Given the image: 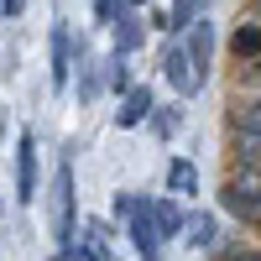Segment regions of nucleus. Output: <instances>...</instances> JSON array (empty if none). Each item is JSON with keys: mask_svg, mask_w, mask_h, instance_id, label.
Segmentation results:
<instances>
[{"mask_svg": "<svg viewBox=\"0 0 261 261\" xmlns=\"http://www.w3.org/2000/svg\"><path fill=\"white\" fill-rule=\"evenodd\" d=\"M73 220H79V183H73V162H63L53 172V241H58V251H68L79 241Z\"/></svg>", "mask_w": 261, "mask_h": 261, "instance_id": "nucleus-1", "label": "nucleus"}, {"mask_svg": "<svg viewBox=\"0 0 261 261\" xmlns=\"http://www.w3.org/2000/svg\"><path fill=\"white\" fill-rule=\"evenodd\" d=\"M220 204H225V214L256 225V220H261V172H256V167H241V172L220 188Z\"/></svg>", "mask_w": 261, "mask_h": 261, "instance_id": "nucleus-2", "label": "nucleus"}, {"mask_svg": "<svg viewBox=\"0 0 261 261\" xmlns=\"http://www.w3.org/2000/svg\"><path fill=\"white\" fill-rule=\"evenodd\" d=\"M130 241H136V256L141 261H162V230L157 220H151V199H136V209H130Z\"/></svg>", "mask_w": 261, "mask_h": 261, "instance_id": "nucleus-3", "label": "nucleus"}, {"mask_svg": "<svg viewBox=\"0 0 261 261\" xmlns=\"http://www.w3.org/2000/svg\"><path fill=\"white\" fill-rule=\"evenodd\" d=\"M183 53H188V63H193V79H209V63H214V21L209 16H199L193 27L183 32Z\"/></svg>", "mask_w": 261, "mask_h": 261, "instance_id": "nucleus-4", "label": "nucleus"}, {"mask_svg": "<svg viewBox=\"0 0 261 261\" xmlns=\"http://www.w3.org/2000/svg\"><path fill=\"white\" fill-rule=\"evenodd\" d=\"M47 47H53V89L63 94V89H68V73H73V32H68V16H53Z\"/></svg>", "mask_w": 261, "mask_h": 261, "instance_id": "nucleus-5", "label": "nucleus"}, {"mask_svg": "<svg viewBox=\"0 0 261 261\" xmlns=\"http://www.w3.org/2000/svg\"><path fill=\"white\" fill-rule=\"evenodd\" d=\"M16 199L21 204L37 199V136H32V125L16 136Z\"/></svg>", "mask_w": 261, "mask_h": 261, "instance_id": "nucleus-6", "label": "nucleus"}, {"mask_svg": "<svg viewBox=\"0 0 261 261\" xmlns=\"http://www.w3.org/2000/svg\"><path fill=\"white\" fill-rule=\"evenodd\" d=\"M157 110V99H151V89L146 84H130V89L120 94V110H115V125L120 130H136V125H146V115Z\"/></svg>", "mask_w": 261, "mask_h": 261, "instance_id": "nucleus-7", "label": "nucleus"}, {"mask_svg": "<svg viewBox=\"0 0 261 261\" xmlns=\"http://www.w3.org/2000/svg\"><path fill=\"white\" fill-rule=\"evenodd\" d=\"M162 79H167L178 94H199V89H204V84L193 79V63H188V53H183V42H172V47L162 53Z\"/></svg>", "mask_w": 261, "mask_h": 261, "instance_id": "nucleus-8", "label": "nucleus"}, {"mask_svg": "<svg viewBox=\"0 0 261 261\" xmlns=\"http://www.w3.org/2000/svg\"><path fill=\"white\" fill-rule=\"evenodd\" d=\"M167 188L178 193V199H199V162H193V157H172V167H167Z\"/></svg>", "mask_w": 261, "mask_h": 261, "instance_id": "nucleus-9", "label": "nucleus"}, {"mask_svg": "<svg viewBox=\"0 0 261 261\" xmlns=\"http://www.w3.org/2000/svg\"><path fill=\"white\" fill-rule=\"evenodd\" d=\"M110 27H115V53H125V58H130V53H136L141 42H146V27H141V21L130 16V11H120Z\"/></svg>", "mask_w": 261, "mask_h": 261, "instance_id": "nucleus-10", "label": "nucleus"}, {"mask_svg": "<svg viewBox=\"0 0 261 261\" xmlns=\"http://www.w3.org/2000/svg\"><path fill=\"white\" fill-rule=\"evenodd\" d=\"M183 230H188V246H193V251H209L214 241H220L214 214H193V220H183Z\"/></svg>", "mask_w": 261, "mask_h": 261, "instance_id": "nucleus-11", "label": "nucleus"}, {"mask_svg": "<svg viewBox=\"0 0 261 261\" xmlns=\"http://www.w3.org/2000/svg\"><path fill=\"white\" fill-rule=\"evenodd\" d=\"M146 120H151V130H157V141H172L183 130V105H157Z\"/></svg>", "mask_w": 261, "mask_h": 261, "instance_id": "nucleus-12", "label": "nucleus"}, {"mask_svg": "<svg viewBox=\"0 0 261 261\" xmlns=\"http://www.w3.org/2000/svg\"><path fill=\"white\" fill-rule=\"evenodd\" d=\"M151 220H157V230H162V241H172V235L183 230V209L172 204V199H151Z\"/></svg>", "mask_w": 261, "mask_h": 261, "instance_id": "nucleus-13", "label": "nucleus"}, {"mask_svg": "<svg viewBox=\"0 0 261 261\" xmlns=\"http://www.w3.org/2000/svg\"><path fill=\"white\" fill-rule=\"evenodd\" d=\"M84 246H89L99 261H115V246H110V225H105V220H89V225H84Z\"/></svg>", "mask_w": 261, "mask_h": 261, "instance_id": "nucleus-14", "label": "nucleus"}, {"mask_svg": "<svg viewBox=\"0 0 261 261\" xmlns=\"http://www.w3.org/2000/svg\"><path fill=\"white\" fill-rule=\"evenodd\" d=\"M230 47H235V58H261V27H235L230 32Z\"/></svg>", "mask_w": 261, "mask_h": 261, "instance_id": "nucleus-15", "label": "nucleus"}, {"mask_svg": "<svg viewBox=\"0 0 261 261\" xmlns=\"http://www.w3.org/2000/svg\"><path fill=\"white\" fill-rule=\"evenodd\" d=\"M204 6H209V0H172V11H167L172 16V32H188L193 21L204 16Z\"/></svg>", "mask_w": 261, "mask_h": 261, "instance_id": "nucleus-16", "label": "nucleus"}, {"mask_svg": "<svg viewBox=\"0 0 261 261\" xmlns=\"http://www.w3.org/2000/svg\"><path fill=\"white\" fill-rule=\"evenodd\" d=\"M105 84H110L115 94L130 89V68H125V53H110V63H105Z\"/></svg>", "mask_w": 261, "mask_h": 261, "instance_id": "nucleus-17", "label": "nucleus"}, {"mask_svg": "<svg viewBox=\"0 0 261 261\" xmlns=\"http://www.w3.org/2000/svg\"><path fill=\"white\" fill-rule=\"evenodd\" d=\"M235 130H251V136H261V99L235 105Z\"/></svg>", "mask_w": 261, "mask_h": 261, "instance_id": "nucleus-18", "label": "nucleus"}, {"mask_svg": "<svg viewBox=\"0 0 261 261\" xmlns=\"http://www.w3.org/2000/svg\"><path fill=\"white\" fill-rule=\"evenodd\" d=\"M99 89H105V79L94 73V63H84V73H79V99H84V105H94Z\"/></svg>", "mask_w": 261, "mask_h": 261, "instance_id": "nucleus-19", "label": "nucleus"}, {"mask_svg": "<svg viewBox=\"0 0 261 261\" xmlns=\"http://www.w3.org/2000/svg\"><path fill=\"white\" fill-rule=\"evenodd\" d=\"M120 11H125V0H94V21H99V27H110Z\"/></svg>", "mask_w": 261, "mask_h": 261, "instance_id": "nucleus-20", "label": "nucleus"}, {"mask_svg": "<svg viewBox=\"0 0 261 261\" xmlns=\"http://www.w3.org/2000/svg\"><path fill=\"white\" fill-rule=\"evenodd\" d=\"M141 193H115V220H130V209H136Z\"/></svg>", "mask_w": 261, "mask_h": 261, "instance_id": "nucleus-21", "label": "nucleus"}, {"mask_svg": "<svg viewBox=\"0 0 261 261\" xmlns=\"http://www.w3.org/2000/svg\"><path fill=\"white\" fill-rule=\"evenodd\" d=\"M21 11H27V0H0V16H6V21H16Z\"/></svg>", "mask_w": 261, "mask_h": 261, "instance_id": "nucleus-22", "label": "nucleus"}, {"mask_svg": "<svg viewBox=\"0 0 261 261\" xmlns=\"http://www.w3.org/2000/svg\"><path fill=\"white\" fill-rule=\"evenodd\" d=\"M146 32H172V16H167V11H151V27H146Z\"/></svg>", "mask_w": 261, "mask_h": 261, "instance_id": "nucleus-23", "label": "nucleus"}, {"mask_svg": "<svg viewBox=\"0 0 261 261\" xmlns=\"http://www.w3.org/2000/svg\"><path fill=\"white\" fill-rule=\"evenodd\" d=\"M230 261H261V256H256V251H246V256H230Z\"/></svg>", "mask_w": 261, "mask_h": 261, "instance_id": "nucleus-24", "label": "nucleus"}, {"mask_svg": "<svg viewBox=\"0 0 261 261\" xmlns=\"http://www.w3.org/2000/svg\"><path fill=\"white\" fill-rule=\"evenodd\" d=\"M0 136H6V110H0Z\"/></svg>", "mask_w": 261, "mask_h": 261, "instance_id": "nucleus-25", "label": "nucleus"}, {"mask_svg": "<svg viewBox=\"0 0 261 261\" xmlns=\"http://www.w3.org/2000/svg\"><path fill=\"white\" fill-rule=\"evenodd\" d=\"M125 6H146V0H125Z\"/></svg>", "mask_w": 261, "mask_h": 261, "instance_id": "nucleus-26", "label": "nucleus"}, {"mask_svg": "<svg viewBox=\"0 0 261 261\" xmlns=\"http://www.w3.org/2000/svg\"><path fill=\"white\" fill-rule=\"evenodd\" d=\"M251 167H256V172H261V157H256V162H251Z\"/></svg>", "mask_w": 261, "mask_h": 261, "instance_id": "nucleus-27", "label": "nucleus"}, {"mask_svg": "<svg viewBox=\"0 0 261 261\" xmlns=\"http://www.w3.org/2000/svg\"><path fill=\"white\" fill-rule=\"evenodd\" d=\"M256 11H261V0H256Z\"/></svg>", "mask_w": 261, "mask_h": 261, "instance_id": "nucleus-28", "label": "nucleus"}, {"mask_svg": "<svg viewBox=\"0 0 261 261\" xmlns=\"http://www.w3.org/2000/svg\"><path fill=\"white\" fill-rule=\"evenodd\" d=\"M0 209H6V204H0Z\"/></svg>", "mask_w": 261, "mask_h": 261, "instance_id": "nucleus-29", "label": "nucleus"}]
</instances>
